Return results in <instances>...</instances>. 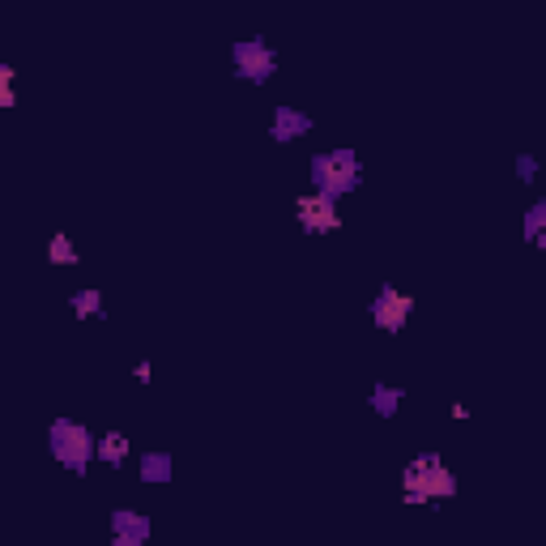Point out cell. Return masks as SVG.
Instances as JSON below:
<instances>
[{
	"instance_id": "1",
	"label": "cell",
	"mask_w": 546,
	"mask_h": 546,
	"mask_svg": "<svg viewBox=\"0 0 546 546\" xmlns=\"http://www.w3.org/2000/svg\"><path fill=\"white\" fill-rule=\"evenodd\" d=\"M461 495V478L457 470L444 461V453H419L401 465L397 478V500L406 508H436V504H453Z\"/></svg>"
},
{
	"instance_id": "2",
	"label": "cell",
	"mask_w": 546,
	"mask_h": 546,
	"mask_svg": "<svg viewBox=\"0 0 546 546\" xmlns=\"http://www.w3.org/2000/svg\"><path fill=\"white\" fill-rule=\"evenodd\" d=\"M367 180V167L355 146H329L308 158V188L342 205V197H355Z\"/></svg>"
},
{
	"instance_id": "3",
	"label": "cell",
	"mask_w": 546,
	"mask_h": 546,
	"mask_svg": "<svg viewBox=\"0 0 546 546\" xmlns=\"http://www.w3.org/2000/svg\"><path fill=\"white\" fill-rule=\"evenodd\" d=\"M94 440H99V431L73 414H56L47 423V453L69 478H86L94 470Z\"/></svg>"
},
{
	"instance_id": "4",
	"label": "cell",
	"mask_w": 546,
	"mask_h": 546,
	"mask_svg": "<svg viewBox=\"0 0 546 546\" xmlns=\"http://www.w3.org/2000/svg\"><path fill=\"white\" fill-rule=\"evenodd\" d=\"M231 77L244 86H269L282 69V56L265 35H244L231 43Z\"/></svg>"
},
{
	"instance_id": "5",
	"label": "cell",
	"mask_w": 546,
	"mask_h": 546,
	"mask_svg": "<svg viewBox=\"0 0 546 546\" xmlns=\"http://www.w3.org/2000/svg\"><path fill=\"white\" fill-rule=\"evenodd\" d=\"M291 218H295V227L308 235V239H329L342 231V205L329 201V197H320V192H295V201H291Z\"/></svg>"
},
{
	"instance_id": "6",
	"label": "cell",
	"mask_w": 546,
	"mask_h": 546,
	"mask_svg": "<svg viewBox=\"0 0 546 546\" xmlns=\"http://www.w3.org/2000/svg\"><path fill=\"white\" fill-rule=\"evenodd\" d=\"M414 308H419V299H414L410 291H401L397 282H384L380 291L367 299V320H372L380 333L397 337V333H406V325L414 320Z\"/></svg>"
},
{
	"instance_id": "7",
	"label": "cell",
	"mask_w": 546,
	"mask_h": 546,
	"mask_svg": "<svg viewBox=\"0 0 546 546\" xmlns=\"http://www.w3.org/2000/svg\"><path fill=\"white\" fill-rule=\"evenodd\" d=\"M154 521L141 508H111L107 517V546H150Z\"/></svg>"
},
{
	"instance_id": "8",
	"label": "cell",
	"mask_w": 546,
	"mask_h": 546,
	"mask_svg": "<svg viewBox=\"0 0 546 546\" xmlns=\"http://www.w3.org/2000/svg\"><path fill=\"white\" fill-rule=\"evenodd\" d=\"M312 133H316V120L303 107H295V103H278V107H273V116H269L273 146H295V141L312 137Z\"/></svg>"
},
{
	"instance_id": "9",
	"label": "cell",
	"mask_w": 546,
	"mask_h": 546,
	"mask_svg": "<svg viewBox=\"0 0 546 546\" xmlns=\"http://www.w3.org/2000/svg\"><path fill=\"white\" fill-rule=\"evenodd\" d=\"M128 461H133V436L120 427H103L99 440H94V465H103V470H124Z\"/></svg>"
},
{
	"instance_id": "10",
	"label": "cell",
	"mask_w": 546,
	"mask_h": 546,
	"mask_svg": "<svg viewBox=\"0 0 546 546\" xmlns=\"http://www.w3.org/2000/svg\"><path fill=\"white\" fill-rule=\"evenodd\" d=\"M175 478V457L167 448H141L137 453V483L146 487H167Z\"/></svg>"
},
{
	"instance_id": "11",
	"label": "cell",
	"mask_w": 546,
	"mask_h": 546,
	"mask_svg": "<svg viewBox=\"0 0 546 546\" xmlns=\"http://www.w3.org/2000/svg\"><path fill=\"white\" fill-rule=\"evenodd\" d=\"M69 312L73 320H82V325H107V295L99 291V286H77V291L69 295Z\"/></svg>"
},
{
	"instance_id": "12",
	"label": "cell",
	"mask_w": 546,
	"mask_h": 546,
	"mask_svg": "<svg viewBox=\"0 0 546 546\" xmlns=\"http://www.w3.org/2000/svg\"><path fill=\"white\" fill-rule=\"evenodd\" d=\"M401 406H406V389L401 384H389V380H376L372 389H367V410L376 414V419H397Z\"/></svg>"
},
{
	"instance_id": "13",
	"label": "cell",
	"mask_w": 546,
	"mask_h": 546,
	"mask_svg": "<svg viewBox=\"0 0 546 546\" xmlns=\"http://www.w3.org/2000/svg\"><path fill=\"white\" fill-rule=\"evenodd\" d=\"M43 256H47V265H52V269H77V265H82V248H77V239L69 231H52V235H47Z\"/></svg>"
},
{
	"instance_id": "14",
	"label": "cell",
	"mask_w": 546,
	"mask_h": 546,
	"mask_svg": "<svg viewBox=\"0 0 546 546\" xmlns=\"http://www.w3.org/2000/svg\"><path fill=\"white\" fill-rule=\"evenodd\" d=\"M521 239L529 248H546V197H534L521 214Z\"/></svg>"
},
{
	"instance_id": "15",
	"label": "cell",
	"mask_w": 546,
	"mask_h": 546,
	"mask_svg": "<svg viewBox=\"0 0 546 546\" xmlns=\"http://www.w3.org/2000/svg\"><path fill=\"white\" fill-rule=\"evenodd\" d=\"M18 107V69L0 60V111H13Z\"/></svg>"
},
{
	"instance_id": "16",
	"label": "cell",
	"mask_w": 546,
	"mask_h": 546,
	"mask_svg": "<svg viewBox=\"0 0 546 546\" xmlns=\"http://www.w3.org/2000/svg\"><path fill=\"white\" fill-rule=\"evenodd\" d=\"M512 175H517V184H538V175H542V163H538V154L521 150L517 158H512Z\"/></svg>"
},
{
	"instance_id": "17",
	"label": "cell",
	"mask_w": 546,
	"mask_h": 546,
	"mask_svg": "<svg viewBox=\"0 0 546 546\" xmlns=\"http://www.w3.org/2000/svg\"><path fill=\"white\" fill-rule=\"evenodd\" d=\"M133 376H137V384H154V359H137Z\"/></svg>"
},
{
	"instance_id": "18",
	"label": "cell",
	"mask_w": 546,
	"mask_h": 546,
	"mask_svg": "<svg viewBox=\"0 0 546 546\" xmlns=\"http://www.w3.org/2000/svg\"><path fill=\"white\" fill-rule=\"evenodd\" d=\"M448 419H453V423H470V406H465V401H453V406H448Z\"/></svg>"
},
{
	"instance_id": "19",
	"label": "cell",
	"mask_w": 546,
	"mask_h": 546,
	"mask_svg": "<svg viewBox=\"0 0 546 546\" xmlns=\"http://www.w3.org/2000/svg\"><path fill=\"white\" fill-rule=\"evenodd\" d=\"M0 167H5V154H0Z\"/></svg>"
}]
</instances>
